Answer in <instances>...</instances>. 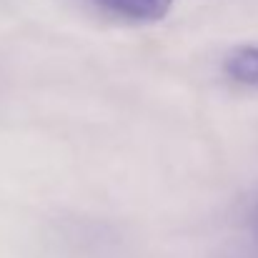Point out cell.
Listing matches in <instances>:
<instances>
[{
	"instance_id": "obj_1",
	"label": "cell",
	"mask_w": 258,
	"mask_h": 258,
	"mask_svg": "<svg viewBox=\"0 0 258 258\" xmlns=\"http://www.w3.org/2000/svg\"><path fill=\"white\" fill-rule=\"evenodd\" d=\"M105 10L136 20V23H158L171 13L173 0H98Z\"/></svg>"
},
{
	"instance_id": "obj_2",
	"label": "cell",
	"mask_w": 258,
	"mask_h": 258,
	"mask_svg": "<svg viewBox=\"0 0 258 258\" xmlns=\"http://www.w3.org/2000/svg\"><path fill=\"white\" fill-rule=\"evenodd\" d=\"M223 71L243 86L258 88V45H238L233 48L226 60H223Z\"/></svg>"
},
{
	"instance_id": "obj_3",
	"label": "cell",
	"mask_w": 258,
	"mask_h": 258,
	"mask_svg": "<svg viewBox=\"0 0 258 258\" xmlns=\"http://www.w3.org/2000/svg\"><path fill=\"white\" fill-rule=\"evenodd\" d=\"M251 226H253V233L258 236V201L253 203V208H251Z\"/></svg>"
}]
</instances>
